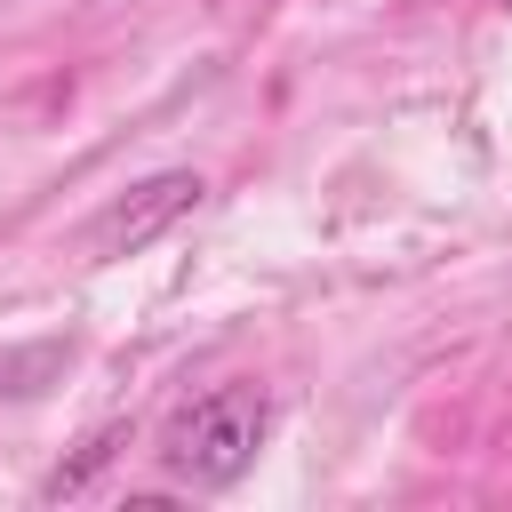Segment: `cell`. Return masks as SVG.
Returning a JSON list of instances; mask_svg holds the SVG:
<instances>
[{"label": "cell", "instance_id": "cell-2", "mask_svg": "<svg viewBox=\"0 0 512 512\" xmlns=\"http://www.w3.org/2000/svg\"><path fill=\"white\" fill-rule=\"evenodd\" d=\"M200 176L192 168H160V176H144V184H128L112 208H96V224H88V256H136V248H152V240H168L192 208H200Z\"/></svg>", "mask_w": 512, "mask_h": 512}, {"label": "cell", "instance_id": "cell-1", "mask_svg": "<svg viewBox=\"0 0 512 512\" xmlns=\"http://www.w3.org/2000/svg\"><path fill=\"white\" fill-rule=\"evenodd\" d=\"M264 424H272V400H264L256 384H216V392H200L192 408H176L160 456H168V472H176L184 488H232V480L256 464Z\"/></svg>", "mask_w": 512, "mask_h": 512}, {"label": "cell", "instance_id": "cell-3", "mask_svg": "<svg viewBox=\"0 0 512 512\" xmlns=\"http://www.w3.org/2000/svg\"><path fill=\"white\" fill-rule=\"evenodd\" d=\"M120 440H128V424H104V432H88V440H80V456H72V464H56V472L40 480V504H64V496H80V488H88V480H96V472L120 456Z\"/></svg>", "mask_w": 512, "mask_h": 512}]
</instances>
